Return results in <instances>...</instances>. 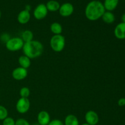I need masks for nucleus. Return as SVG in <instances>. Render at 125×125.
<instances>
[{"label": "nucleus", "mask_w": 125, "mask_h": 125, "mask_svg": "<svg viewBox=\"0 0 125 125\" xmlns=\"http://www.w3.org/2000/svg\"><path fill=\"white\" fill-rule=\"evenodd\" d=\"M103 3L98 0H93L87 4L85 9V16L89 20L94 21L100 19L105 12Z\"/></svg>", "instance_id": "f257e3e1"}, {"label": "nucleus", "mask_w": 125, "mask_h": 125, "mask_svg": "<svg viewBox=\"0 0 125 125\" xmlns=\"http://www.w3.org/2000/svg\"><path fill=\"white\" fill-rule=\"evenodd\" d=\"M24 55L30 59L37 58L43 52V45L40 42L33 40L29 42L24 43L22 48Z\"/></svg>", "instance_id": "f03ea898"}, {"label": "nucleus", "mask_w": 125, "mask_h": 125, "mask_svg": "<svg viewBox=\"0 0 125 125\" xmlns=\"http://www.w3.org/2000/svg\"><path fill=\"white\" fill-rule=\"evenodd\" d=\"M66 43L65 38L62 34L53 35L51 37L50 41L51 48L54 52H61L65 48Z\"/></svg>", "instance_id": "7ed1b4c3"}, {"label": "nucleus", "mask_w": 125, "mask_h": 125, "mask_svg": "<svg viewBox=\"0 0 125 125\" xmlns=\"http://www.w3.org/2000/svg\"><path fill=\"white\" fill-rule=\"evenodd\" d=\"M24 43V42L21 39V37H15L10 38L6 42L5 46L7 50L12 52H15L22 50Z\"/></svg>", "instance_id": "20e7f679"}, {"label": "nucleus", "mask_w": 125, "mask_h": 125, "mask_svg": "<svg viewBox=\"0 0 125 125\" xmlns=\"http://www.w3.org/2000/svg\"><path fill=\"white\" fill-rule=\"evenodd\" d=\"M30 101L28 98H20L16 103V110L17 112L21 114L27 113L30 109Z\"/></svg>", "instance_id": "39448f33"}, {"label": "nucleus", "mask_w": 125, "mask_h": 125, "mask_svg": "<svg viewBox=\"0 0 125 125\" xmlns=\"http://www.w3.org/2000/svg\"><path fill=\"white\" fill-rule=\"evenodd\" d=\"M47 8L45 4H40L36 6L34 10L33 15L34 18L38 20H42L44 19L48 15Z\"/></svg>", "instance_id": "423d86ee"}, {"label": "nucleus", "mask_w": 125, "mask_h": 125, "mask_svg": "<svg viewBox=\"0 0 125 125\" xmlns=\"http://www.w3.org/2000/svg\"><path fill=\"white\" fill-rule=\"evenodd\" d=\"M74 12V7L73 4L70 2H65L61 5L59 9V14L63 17H70Z\"/></svg>", "instance_id": "0eeeda50"}, {"label": "nucleus", "mask_w": 125, "mask_h": 125, "mask_svg": "<svg viewBox=\"0 0 125 125\" xmlns=\"http://www.w3.org/2000/svg\"><path fill=\"white\" fill-rule=\"evenodd\" d=\"M28 74V70L21 67H18L12 71V76L15 80L21 81L26 78Z\"/></svg>", "instance_id": "6e6552de"}, {"label": "nucleus", "mask_w": 125, "mask_h": 125, "mask_svg": "<svg viewBox=\"0 0 125 125\" xmlns=\"http://www.w3.org/2000/svg\"><path fill=\"white\" fill-rule=\"evenodd\" d=\"M85 120L86 123L90 125H96L99 122V116L94 111H89L85 114Z\"/></svg>", "instance_id": "1a4fd4ad"}, {"label": "nucleus", "mask_w": 125, "mask_h": 125, "mask_svg": "<svg viewBox=\"0 0 125 125\" xmlns=\"http://www.w3.org/2000/svg\"><path fill=\"white\" fill-rule=\"evenodd\" d=\"M51 121L50 115L47 111H42L37 115V122L39 125H48Z\"/></svg>", "instance_id": "9d476101"}, {"label": "nucleus", "mask_w": 125, "mask_h": 125, "mask_svg": "<svg viewBox=\"0 0 125 125\" xmlns=\"http://www.w3.org/2000/svg\"><path fill=\"white\" fill-rule=\"evenodd\" d=\"M114 35L119 40L125 39V23L121 22L117 24L114 29Z\"/></svg>", "instance_id": "9b49d317"}, {"label": "nucleus", "mask_w": 125, "mask_h": 125, "mask_svg": "<svg viewBox=\"0 0 125 125\" xmlns=\"http://www.w3.org/2000/svg\"><path fill=\"white\" fill-rule=\"evenodd\" d=\"M31 19V13L29 11L23 10L20 11L17 16V21L21 24H25L29 21Z\"/></svg>", "instance_id": "f8f14e48"}, {"label": "nucleus", "mask_w": 125, "mask_h": 125, "mask_svg": "<svg viewBox=\"0 0 125 125\" xmlns=\"http://www.w3.org/2000/svg\"><path fill=\"white\" fill-rule=\"evenodd\" d=\"M119 0H104L103 5L106 11H112L114 10L117 8Z\"/></svg>", "instance_id": "ddd939ff"}, {"label": "nucleus", "mask_w": 125, "mask_h": 125, "mask_svg": "<svg viewBox=\"0 0 125 125\" xmlns=\"http://www.w3.org/2000/svg\"><path fill=\"white\" fill-rule=\"evenodd\" d=\"M18 61L20 64V67L27 70L30 67L31 65V59L25 55H22V56H20Z\"/></svg>", "instance_id": "4468645a"}, {"label": "nucleus", "mask_w": 125, "mask_h": 125, "mask_svg": "<svg viewBox=\"0 0 125 125\" xmlns=\"http://www.w3.org/2000/svg\"><path fill=\"white\" fill-rule=\"evenodd\" d=\"M64 125H79L78 118L73 114H69L65 118Z\"/></svg>", "instance_id": "2eb2a0df"}, {"label": "nucleus", "mask_w": 125, "mask_h": 125, "mask_svg": "<svg viewBox=\"0 0 125 125\" xmlns=\"http://www.w3.org/2000/svg\"><path fill=\"white\" fill-rule=\"evenodd\" d=\"M45 5H46L48 11L53 12L59 10L60 6H61L59 2L56 0H50V1H48L47 3Z\"/></svg>", "instance_id": "dca6fc26"}, {"label": "nucleus", "mask_w": 125, "mask_h": 125, "mask_svg": "<svg viewBox=\"0 0 125 125\" xmlns=\"http://www.w3.org/2000/svg\"><path fill=\"white\" fill-rule=\"evenodd\" d=\"M101 18L103 21L106 24H112L115 21V20L114 14L112 12H109V11H105Z\"/></svg>", "instance_id": "f3484780"}, {"label": "nucleus", "mask_w": 125, "mask_h": 125, "mask_svg": "<svg viewBox=\"0 0 125 125\" xmlns=\"http://www.w3.org/2000/svg\"><path fill=\"white\" fill-rule=\"evenodd\" d=\"M50 31L54 35H59L62 34L63 31V28L62 25L59 23L54 22L50 25Z\"/></svg>", "instance_id": "a211bd4d"}, {"label": "nucleus", "mask_w": 125, "mask_h": 125, "mask_svg": "<svg viewBox=\"0 0 125 125\" xmlns=\"http://www.w3.org/2000/svg\"><path fill=\"white\" fill-rule=\"evenodd\" d=\"M21 39L23 40L24 43L29 42L34 40V34L30 30H25L21 34Z\"/></svg>", "instance_id": "6ab92c4d"}, {"label": "nucleus", "mask_w": 125, "mask_h": 125, "mask_svg": "<svg viewBox=\"0 0 125 125\" xmlns=\"http://www.w3.org/2000/svg\"><path fill=\"white\" fill-rule=\"evenodd\" d=\"M31 94L30 90L28 87H23L20 90V95L21 98H28Z\"/></svg>", "instance_id": "aec40b11"}, {"label": "nucleus", "mask_w": 125, "mask_h": 125, "mask_svg": "<svg viewBox=\"0 0 125 125\" xmlns=\"http://www.w3.org/2000/svg\"><path fill=\"white\" fill-rule=\"evenodd\" d=\"M8 111L6 107L0 105V120H4L8 117Z\"/></svg>", "instance_id": "412c9836"}, {"label": "nucleus", "mask_w": 125, "mask_h": 125, "mask_svg": "<svg viewBox=\"0 0 125 125\" xmlns=\"http://www.w3.org/2000/svg\"><path fill=\"white\" fill-rule=\"evenodd\" d=\"M2 125H15V120L10 117H7L2 120Z\"/></svg>", "instance_id": "4be33fe9"}, {"label": "nucleus", "mask_w": 125, "mask_h": 125, "mask_svg": "<svg viewBox=\"0 0 125 125\" xmlns=\"http://www.w3.org/2000/svg\"><path fill=\"white\" fill-rule=\"evenodd\" d=\"M15 125H31L27 120L24 118H18L15 121Z\"/></svg>", "instance_id": "5701e85b"}, {"label": "nucleus", "mask_w": 125, "mask_h": 125, "mask_svg": "<svg viewBox=\"0 0 125 125\" xmlns=\"http://www.w3.org/2000/svg\"><path fill=\"white\" fill-rule=\"evenodd\" d=\"M48 125H64V123L61 120L54 119L50 121V122Z\"/></svg>", "instance_id": "b1692460"}, {"label": "nucleus", "mask_w": 125, "mask_h": 125, "mask_svg": "<svg viewBox=\"0 0 125 125\" xmlns=\"http://www.w3.org/2000/svg\"><path fill=\"white\" fill-rule=\"evenodd\" d=\"M118 105L120 107H123L125 106V98H122L119 99L118 101Z\"/></svg>", "instance_id": "393cba45"}, {"label": "nucleus", "mask_w": 125, "mask_h": 125, "mask_svg": "<svg viewBox=\"0 0 125 125\" xmlns=\"http://www.w3.org/2000/svg\"><path fill=\"white\" fill-rule=\"evenodd\" d=\"M121 19H122V22H123V23H125V13H123V14L122 15Z\"/></svg>", "instance_id": "a878e982"}, {"label": "nucleus", "mask_w": 125, "mask_h": 125, "mask_svg": "<svg viewBox=\"0 0 125 125\" xmlns=\"http://www.w3.org/2000/svg\"><path fill=\"white\" fill-rule=\"evenodd\" d=\"M25 10H28V11H30L31 6H29V5H27V6H26Z\"/></svg>", "instance_id": "bb28decb"}, {"label": "nucleus", "mask_w": 125, "mask_h": 125, "mask_svg": "<svg viewBox=\"0 0 125 125\" xmlns=\"http://www.w3.org/2000/svg\"><path fill=\"white\" fill-rule=\"evenodd\" d=\"M81 125H89V124H87V123H83V124H82Z\"/></svg>", "instance_id": "cd10ccee"}, {"label": "nucleus", "mask_w": 125, "mask_h": 125, "mask_svg": "<svg viewBox=\"0 0 125 125\" xmlns=\"http://www.w3.org/2000/svg\"><path fill=\"white\" fill-rule=\"evenodd\" d=\"M1 12L0 10V19H1Z\"/></svg>", "instance_id": "c85d7f7f"}, {"label": "nucleus", "mask_w": 125, "mask_h": 125, "mask_svg": "<svg viewBox=\"0 0 125 125\" xmlns=\"http://www.w3.org/2000/svg\"><path fill=\"white\" fill-rule=\"evenodd\" d=\"M34 125H37V124H34Z\"/></svg>", "instance_id": "c756f323"}]
</instances>
